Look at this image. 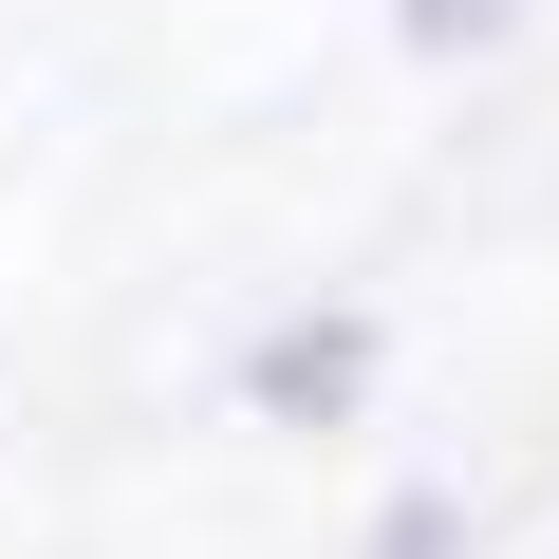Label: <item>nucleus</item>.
Wrapping results in <instances>:
<instances>
[{"instance_id":"nucleus-1","label":"nucleus","mask_w":559,"mask_h":559,"mask_svg":"<svg viewBox=\"0 0 559 559\" xmlns=\"http://www.w3.org/2000/svg\"><path fill=\"white\" fill-rule=\"evenodd\" d=\"M355 373H373V336L355 318H299V336L261 355V411H355Z\"/></svg>"},{"instance_id":"nucleus-2","label":"nucleus","mask_w":559,"mask_h":559,"mask_svg":"<svg viewBox=\"0 0 559 559\" xmlns=\"http://www.w3.org/2000/svg\"><path fill=\"white\" fill-rule=\"evenodd\" d=\"M411 38H429V57H485V38H503V0H411Z\"/></svg>"}]
</instances>
